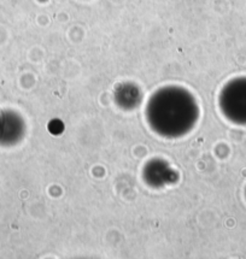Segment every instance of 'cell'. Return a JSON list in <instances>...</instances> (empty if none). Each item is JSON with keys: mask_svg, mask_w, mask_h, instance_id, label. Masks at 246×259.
<instances>
[{"mask_svg": "<svg viewBox=\"0 0 246 259\" xmlns=\"http://www.w3.org/2000/svg\"><path fill=\"white\" fill-rule=\"evenodd\" d=\"M145 116L149 127L157 135L179 139L193 131L200 110L188 90L180 86H164L149 98Z\"/></svg>", "mask_w": 246, "mask_h": 259, "instance_id": "1", "label": "cell"}, {"mask_svg": "<svg viewBox=\"0 0 246 259\" xmlns=\"http://www.w3.org/2000/svg\"><path fill=\"white\" fill-rule=\"evenodd\" d=\"M220 106L232 121H246V82L233 81L227 84L221 92Z\"/></svg>", "mask_w": 246, "mask_h": 259, "instance_id": "2", "label": "cell"}, {"mask_svg": "<svg viewBox=\"0 0 246 259\" xmlns=\"http://www.w3.org/2000/svg\"><path fill=\"white\" fill-rule=\"evenodd\" d=\"M143 180L150 188L160 189L174 185L179 181V174L172 165L162 158H152L145 163Z\"/></svg>", "mask_w": 246, "mask_h": 259, "instance_id": "3", "label": "cell"}, {"mask_svg": "<svg viewBox=\"0 0 246 259\" xmlns=\"http://www.w3.org/2000/svg\"><path fill=\"white\" fill-rule=\"evenodd\" d=\"M113 99L122 110H134L140 105L143 94L140 88L132 82L119 83L113 92Z\"/></svg>", "mask_w": 246, "mask_h": 259, "instance_id": "4", "label": "cell"}]
</instances>
